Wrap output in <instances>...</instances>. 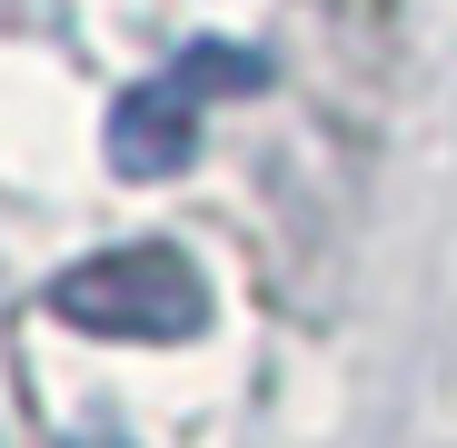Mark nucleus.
I'll list each match as a JSON object with an SVG mask.
<instances>
[{"mask_svg": "<svg viewBox=\"0 0 457 448\" xmlns=\"http://www.w3.org/2000/svg\"><path fill=\"white\" fill-rule=\"evenodd\" d=\"M259 80H269V60L239 50V40L179 50L170 70H149L139 90H120V110H110V170H120V180H170L189 149H199L209 100H219V90H259Z\"/></svg>", "mask_w": 457, "mask_h": 448, "instance_id": "2", "label": "nucleus"}, {"mask_svg": "<svg viewBox=\"0 0 457 448\" xmlns=\"http://www.w3.org/2000/svg\"><path fill=\"white\" fill-rule=\"evenodd\" d=\"M50 319L90 329V339H149V349H170V339H199L209 329V289H199V269L170 240H129V249L70 259L50 279Z\"/></svg>", "mask_w": 457, "mask_h": 448, "instance_id": "1", "label": "nucleus"}]
</instances>
